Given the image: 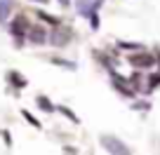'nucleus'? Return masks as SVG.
<instances>
[{
  "label": "nucleus",
  "mask_w": 160,
  "mask_h": 155,
  "mask_svg": "<svg viewBox=\"0 0 160 155\" xmlns=\"http://www.w3.org/2000/svg\"><path fill=\"white\" fill-rule=\"evenodd\" d=\"M101 143L106 146V150H108V153H120V155H127V153H130V148H127L122 141H118L115 136L104 134V136H101Z\"/></svg>",
  "instance_id": "nucleus-1"
},
{
  "label": "nucleus",
  "mask_w": 160,
  "mask_h": 155,
  "mask_svg": "<svg viewBox=\"0 0 160 155\" xmlns=\"http://www.w3.org/2000/svg\"><path fill=\"white\" fill-rule=\"evenodd\" d=\"M132 64H134L137 68H148V66L155 64V59L151 54H137V56H132Z\"/></svg>",
  "instance_id": "nucleus-2"
},
{
  "label": "nucleus",
  "mask_w": 160,
  "mask_h": 155,
  "mask_svg": "<svg viewBox=\"0 0 160 155\" xmlns=\"http://www.w3.org/2000/svg\"><path fill=\"white\" fill-rule=\"evenodd\" d=\"M28 40H31V42H35V45L45 42V40H47V31H45V28H31Z\"/></svg>",
  "instance_id": "nucleus-3"
},
{
  "label": "nucleus",
  "mask_w": 160,
  "mask_h": 155,
  "mask_svg": "<svg viewBox=\"0 0 160 155\" xmlns=\"http://www.w3.org/2000/svg\"><path fill=\"white\" fill-rule=\"evenodd\" d=\"M68 31H54V35H52V42H54V45H66V42H68Z\"/></svg>",
  "instance_id": "nucleus-4"
},
{
  "label": "nucleus",
  "mask_w": 160,
  "mask_h": 155,
  "mask_svg": "<svg viewBox=\"0 0 160 155\" xmlns=\"http://www.w3.org/2000/svg\"><path fill=\"white\" fill-rule=\"evenodd\" d=\"M12 35H24V31H26V21H24V17H19V19L12 24Z\"/></svg>",
  "instance_id": "nucleus-5"
},
{
  "label": "nucleus",
  "mask_w": 160,
  "mask_h": 155,
  "mask_svg": "<svg viewBox=\"0 0 160 155\" xmlns=\"http://www.w3.org/2000/svg\"><path fill=\"white\" fill-rule=\"evenodd\" d=\"M10 10H12V2H10V0H7L5 5L0 2V24H5V19L10 17Z\"/></svg>",
  "instance_id": "nucleus-6"
},
{
  "label": "nucleus",
  "mask_w": 160,
  "mask_h": 155,
  "mask_svg": "<svg viewBox=\"0 0 160 155\" xmlns=\"http://www.w3.org/2000/svg\"><path fill=\"white\" fill-rule=\"evenodd\" d=\"M38 106L42 110H47V113H52V110H54V106L50 104V99H47V96H38Z\"/></svg>",
  "instance_id": "nucleus-7"
},
{
  "label": "nucleus",
  "mask_w": 160,
  "mask_h": 155,
  "mask_svg": "<svg viewBox=\"0 0 160 155\" xmlns=\"http://www.w3.org/2000/svg\"><path fill=\"white\" fill-rule=\"evenodd\" d=\"M10 80L14 82L17 87H24V85H26V80H24V78H19V75H17V73H10Z\"/></svg>",
  "instance_id": "nucleus-8"
},
{
  "label": "nucleus",
  "mask_w": 160,
  "mask_h": 155,
  "mask_svg": "<svg viewBox=\"0 0 160 155\" xmlns=\"http://www.w3.org/2000/svg\"><path fill=\"white\" fill-rule=\"evenodd\" d=\"M54 64H57V66H64V68H71V70L75 68L73 61H64V59H54Z\"/></svg>",
  "instance_id": "nucleus-9"
},
{
  "label": "nucleus",
  "mask_w": 160,
  "mask_h": 155,
  "mask_svg": "<svg viewBox=\"0 0 160 155\" xmlns=\"http://www.w3.org/2000/svg\"><path fill=\"white\" fill-rule=\"evenodd\" d=\"M59 110H61V113H64V115H66V118H68V120H73V122H78V118H75V115H73V113H71V110H68V108H66V106H61V108H59Z\"/></svg>",
  "instance_id": "nucleus-10"
},
{
  "label": "nucleus",
  "mask_w": 160,
  "mask_h": 155,
  "mask_svg": "<svg viewBox=\"0 0 160 155\" xmlns=\"http://www.w3.org/2000/svg\"><path fill=\"white\" fill-rule=\"evenodd\" d=\"M24 118H26V120H28V122H31L33 127H40V125H38V120H35V118H33L31 113H26V110H24Z\"/></svg>",
  "instance_id": "nucleus-11"
},
{
  "label": "nucleus",
  "mask_w": 160,
  "mask_h": 155,
  "mask_svg": "<svg viewBox=\"0 0 160 155\" xmlns=\"http://www.w3.org/2000/svg\"><path fill=\"white\" fill-rule=\"evenodd\" d=\"M59 2H61V5H64V7H66V5H68V2H71V0H59Z\"/></svg>",
  "instance_id": "nucleus-12"
},
{
  "label": "nucleus",
  "mask_w": 160,
  "mask_h": 155,
  "mask_svg": "<svg viewBox=\"0 0 160 155\" xmlns=\"http://www.w3.org/2000/svg\"><path fill=\"white\" fill-rule=\"evenodd\" d=\"M35 2H47V0H35Z\"/></svg>",
  "instance_id": "nucleus-13"
}]
</instances>
